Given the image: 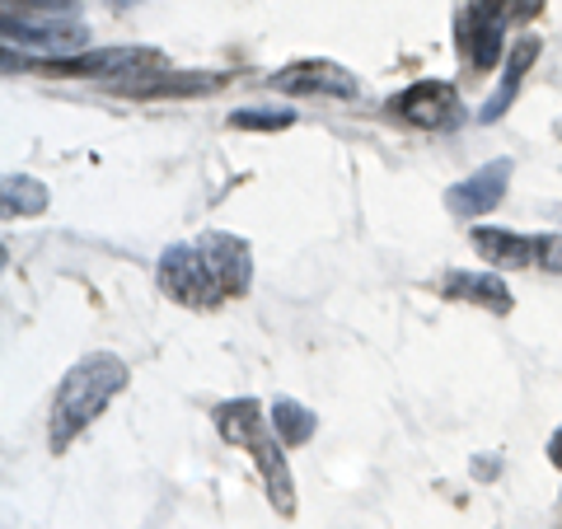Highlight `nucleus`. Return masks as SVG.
Returning a JSON list of instances; mask_svg holds the SVG:
<instances>
[{"label": "nucleus", "mask_w": 562, "mask_h": 529, "mask_svg": "<svg viewBox=\"0 0 562 529\" xmlns=\"http://www.w3.org/2000/svg\"><path fill=\"white\" fill-rule=\"evenodd\" d=\"M272 427H277V440H281V446H305V440L314 436V413L301 408L295 398H277Z\"/></svg>", "instance_id": "nucleus-15"}, {"label": "nucleus", "mask_w": 562, "mask_h": 529, "mask_svg": "<svg viewBox=\"0 0 562 529\" xmlns=\"http://www.w3.org/2000/svg\"><path fill=\"white\" fill-rule=\"evenodd\" d=\"M549 460L562 469V427H558V431H553V440H549Z\"/></svg>", "instance_id": "nucleus-20"}, {"label": "nucleus", "mask_w": 562, "mask_h": 529, "mask_svg": "<svg viewBox=\"0 0 562 529\" xmlns=\"http://www.w3.org/2000/svg\"><path fill=\"white\" fill-rule=\"evenodd\" d=\"M117 90H122V94H132V99H192V94H211V90H221V76H198V70H188V76L122 80Z\"/></svg>", "instance_id": "nucleus-12"}, {"label": "nucleus", "mask_w": 562, "mask_h": 529, "mask_svg": "<svg viewBox=\"0 0 562 529\" xmlns=\"http://www.w3.org/2000/svg\"><path fill=\"white\" fill-rule=\"evenodd\" d=\"M160 286L169 291V300H179L188 309H202V305H216L225 300L216 272H211L206 254L198 244H173V249L160 258Z\"/></svg>", "instance_id": "nucleus-3"}, {"label": "nucleus", "mask_w": 562, "mask_h": 529, "mask_svg": "<svg viewBox=\"0 0 562 529\" xmlns=\"http://www.w3.org/2000/svg\"><path fill=\"white\" fill-rule=\"evenodd\" d=\"M113 5H136V0H113Z\"/></svg>", "instance_id": "nucleus-22"}, {"label": "nucleus", "mask_w": 562, "mask_h": 529, "mask_svg": "<svg viewBox=\"0 0 562 529\" xmlns=\"http://www.w3.org/2000/svg\"><path fill=\"white\" fill-rule=\"evenodd\" d=\"M535 57H539V38H520V43L512 47V57H506V76H502V85H497V94L483 103L479 122H497L506 109H512V99H516V90H520L525 70L535 66Z\"/></svg>", "instance_id": "nucleus-13"}, {"label": "nucleus", "mask_w": 562, "mask_h": 529, "mask_svg": "<svg viewBox=\"0 0 562 529\" xmlns=\"http://www.w3.org/2000/svg\"><path fill=\"white\" fill-rule=\"evenodd\" d=\"M216 427H221V436L231 440V446H244V450H249V460L258 464L262 487H268L272 506L281 510V516H295L291 469H286V460H281V440H272V436H268V427H262L258 403H254V398L221 403V408H216Z\"/></svg>", "instance_id": "nucleus-2"}, {"label": "nucleus", "mask_w": 562, "mask_h": 529, "mask_svg": "<svg viewBox=\"0 0 562 529\" xmlns=\"http://www.w3.org/2000/svg\"><path fill=\"white\" fill-rule=\"evenodd\" d=\"M502 5L497 0H469L464 20H460V52L469 57V66H497L502 57Z\"/></svg>", "instance_id": "nucleus-6"}, {"label": "nucleus", "mask_w": 562, "mask_h": 529, "mask_svg": "<svg viewBox=\"0 0 562 529\" xmlns=\"http://www.w3.org/2000/svg\"><path fill=\"white\" fill-rule=\"evenodd\" d=\"M5 211L10 216H43L47 211V188L38 179L14 173V179H5Z\"/></svg>", "instance_id": "nucleus-16"}, {"label": "nucleus", "mask_w": 562, "mask_h": 529, "mask_svg": "<svg viewBox=\"0 0 562 529\" xmlns=\"http://www.w3.org/2000/svg\"><path fill=\"white\" fill-rule=\"evenodd\" d=\"M390 113H398L403 122H413V127L441 132V127H450V122L460 117V94H454V85H446V80H417L413 90H403L390 103Z\"/></svg>", "instance_id": "nucleus-5"}, {"label": "nucleus", "mask_w": 562, "mask_h": 529, "mask_svg": "<svg viewBox=\"0 0 562 529\" xmlns=\"http://www.w3.org/2000/svg\"><path fill=\"white\" fill-rule=\"evenodd\" d=\"M198 249L206 254L211 272H216L225 295H244V291H249V281H254V262H249L254 254H249V244L235 239V235H225V230H206L198 239Z\"/></svg>", "instance_id": "nucleus-8"}, {"label": "nucleus", "mask_w": 562, "mask_h": 529, "mask_svg": "<svg viewBox=\"0 0 562 529\" xmlns=\"http://www.w3.org/2000/svg\"><path fill=\"white\" fill-rule=\"evenodd\" d=\"M446 295L450 300H469V305H483L492 314H506L512 309V291L497 272H450L446 277Z\"/></svg>", "instance_id": "nucleus-11"}, {"label": "nucleus", "mask_w": 562, "mask_h": 529, "mask_svg": "<svg viewBox=\"0 0 562 529\" xmlns=\"http://www.w3.org/2000/svg\"><path fill=\"white\" fill-rule=\"evenodd\" d=\"M497 5H502L506 20H530V14H539L543 0H497Z\"/></svg>", "instance_id": "nucleus-19"}, {"label": "nucleus", "mask_w": 562, "mask_h": 529, "mask_svg": "<svg viewBox=\"0 0 562 529\" xmlns=\"http://www.w3.org/2000/svg\"><path fill=\"white\" fill-rule=\"evenodd\" d=\"M165 57L155 47H103L80 52V57H52L38 61L43 76H160Z\"/></svg>", "instance_id": "nucleus-4"}, {"label": "nucleus", "mask_w": 562, "mask_h": 529, "mask_svg": "<svg viewBox=\"0 0 562 529\" xmlns=\"http://www.w3.org/2000/svg\"><path fill=\"white\" fill-rule=\"evenodd\" d=\"M506 183H512V160H492L479 173H469L464 183H454L446 192V206L454 211V216H464V221L483 216V211H492L506 198Z\"/></svg>", "instance_id": "nucleus-7"}, {"label": "nucleus", "mask_w": 562, "mask_h": 529, "mask_svg": "<svg viewBox=\"0 0 562 529\" xmlns=\"http://www.w3.org/2000/svg\"><path fill=\"white\" fill-rule=\"evenodd\" d=\"M473 249H479L487 262H497V268H525V262L539 254V239H520V235H506V230H479L473 235Z\"/></svg>", "instance_id": "nucleus-14"}, {"label": "nucleus", "mask_w": 562, "mask_h": 529, "mask_svg": "<svg viewBox=\"0 0 562 529\" xmlns=\"http://www.w3.org/2000/svg\"><path fill=\"white\" fill-rule=\"evenodd\" d=\"M5 38L10 43H29V47H43V52H76L85 47V24H57V20H14L5 14Z\"/></svg>", "instance_id": "nucleus-10"}, {"label": "nucleus", "mask_w": 562, "mask_h": 529, "mask_svg": "<svg viewBox=\"0 0 562 529\" xmlns=\"http://www.w3.org/2000/svg\"><path fill=\"white\" fill-rule=\"evenodd\" d=\"M122 390H127V365L113 351H94L70 365L52 398V450H66Z\"/></svg>", "instance_id": "nucleus-1"}, {"label": "nucleus", "mask_w": 562, "mask_h": 529, "mask_svg": "<svg viewBox=\"0 0 562 529\" xmlns=\"http://www.w3.org/2000/svg\"><path fill=\"white\" fill-rule=\"evenodd\" d=\"M33 5H43V10H57V5H70V0H33Z\"/></svg>", "instance_id": "nucleus-21"}, {"label": "nucleus", "mask_w": 562, "mask_h": 529, "mask_svg": "<svg viewBox=\"0 0 562 529\" xmlns=\"http://www.w3.org/2000/svg\"><path fill=\"white\" fill-rule=\"evenodd\" d=\"M539 262H543V268H549V272H558L562 277V235H543L539 239V254H535Z\"/></svg>", "instance_id": "nucleus-18"}, {"label": "nucleus", "mask_w": 562, "mask_h": 529, "mask_svg": "<svg viewBox=\"0 0 562 529\" xmlns=\"http://www.w3.org/2000/svg\"><path fill=\"white\" fill-rule=\"evenodd\" d=\"M272 85L286 94H338V99H351L361 90L357 76L342 70L338 61H295L286 70H277Z\"/></svg>", "instance_id": "nucleus-9"}, {"label": "nucleus", "mask_w": 562, "mask_h": 529, "mask_svg": "<svg viewBox=\"0 0 562 529\" xmlns=\"http://www.w3.org/2000/svg\"><path fill=\"white\" fill-rule=\"evenodd\" d=\"M295 113H272V109H239L231 113V127L239 132H281V127H291Z\"/></svg>", "instance_id": "nucleus-17"}]
</instances>
